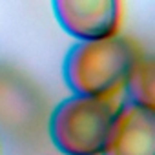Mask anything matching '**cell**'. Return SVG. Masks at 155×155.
Returning a JSON list of instances; mask_svg holds the SVG:
<instances>
[{
	"mask_svg": "<svg viewBox=\"0 0 155 155\" xmlns=\"http://www.w3.org/2000/svg\"><path fill=\"white\" fill-rule=\"evenodd\" d=\"M44 102L37 88L9 66H0V124L28 135L42 126Z\"/></svg>",
	"mask_w": 155,
	"mask_h": 155,
	"instance_id": "4",
	"label": "cell"
},
{
	"mask_svg": "<svg viewBox=\"0 0 155 155\" xmlns=\"http://www.w3.org/2000/svg\"><path fill=\"white\" fill-rule=\"evenodd\" d=\"M139 57L135 42L117 33L79 40L64 58V81L75 95L117 97Z\"/></svg>",
	"mask_w": 155,
	"mask_h": 155,
	"instance_id": "1",
	"label": "cell"
},
{
	"mask_svg": "<svg viewBox=\"0 0 155 155\" xmlns=\"http://www.w3.org/2000/svg\"><path fill=\"white\" fill-rule=\"evenodd\" d=\"M60 28L79 40L115 35L120 24V0H51Z\"/></svg>",
	"mask_w": 155,
	"mask_h": 155,
	"instance_id": "3",
	"label": "cell"
},
{
	"mask_svg": "<svg viewBox=\"0 0 155 155\" xmlns=\"http://www.w3.org/2000/svg\"><path fill=\"white\" fill-rule=\"evenodd\" d=\"M119 106L117 97L64 99L49 119L53 144L64 155H101Z\"/></svg>",
	"mask_w": 155,
	"mask_h": 155,
	"instance_id": "2",
	"label": "cell"
},
{
	"mask_svg": "<svg viewBox=\"0 0 155 155\" xmlns=\"http://www.w3.org/2000/svg\"><path fill=\"white\" fill-rule=\"evenodd\" d=\"M101 155H155V111L126 101L119 106Z\"/></svg>",
	"mask_w": 155,
	"mask_h": 155,
	"instance_id": "5",
	"label": "cell"
},
{
	"mask_svg": "<svg viewBox=\"0 0 155 155\" xmlns=\"http://www.w3.org/2000/svg\"><path fill=\"white\" fill-rule=\"evenodd\" d=\"M153 62L148 57H139L131 68L128 81L122 90H126L128 101L142 106L153 108Z\"/></svg>",
	"mask_w": 155,
	"mask_h": 155,
	"instance_id": "6",
	"label": "cell"
}]
</instances>
